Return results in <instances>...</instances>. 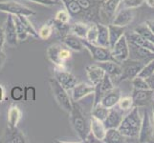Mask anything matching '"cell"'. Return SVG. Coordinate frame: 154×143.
<instances>
[{"mask_svg":"<svg viewBox=\"0 0 154 143\" xmlns=\"http://www.w3.org/2000/svg\"><path fill=\"white\" fill-rule=\"evenodd\" d=\"M111 52L114 57V59L117 62H123L129 57V47L128 42L125 37V34H124L122 37L116 42L115 45L111 48Z\"/></svg>","mask_w":154,"mask_h":143,"instance_id":"12","label":"cell"},{"mask_svg":"<svg viewBox=\"0 0 154 143\" xmlns=\"http://www.w3.org/2000/svg\"><path fill=\"white\" fill-rule=\"evenodd\" d=\"M134 16L135 14L133 12V9L124 8L118 13L115 14L111 24L122 26V27H126V26H128L133 21Z\"/></svg>","mask_w":154,"mask_h":143,"instance_id":"18","label":"cell"},{"mask_svg":"<svg viewBox=\"0 0 154 143\" xmlns=\"http://www.w3.org/2000/svg\"><path fill=\"white\" fill-rule=\"evenodd\" d=\"M122 67V73L121 76L117 78L118 82L125 81V80H132L134 77H136L139 73L141 72L142 68L144 67V63L137 60L132 59H126L120 63Z\"/></svg>","mask_w":154,"mask_h":143,"instance_id":"7","label":"cell"},{"mask_svg":"<svg viewBox=\"0 0 154 143\" xmlns=\"http://www.w3.org/2000/svg\"><path fill=\"white\" fill-rule=\"evenodd\" d=\"M121 97H122L121 90L117 87H114V89H112L110 92H108L102 98V100H100V104L103 105L104 107H106L107 109H110L118 104Z\"/></svg>","mask_w":154,"mask_h":143,"instance_id":"25","label":"cell"},{"mask_svg":"<svg viewBox=\"0 0 154 143\" xmlns=\"http://www.w3.org/2000/svg\"><path fill=\"white\" fill-rule=\"evenodd\" d=\"M107 26L109 31V47L111 49L115 45L116 42L125 34V27H122V26L114 25L111 23Z\"/></svg>","mask_w":154,"mask_h":143,"instance_id":"27","label":"cell"},{"mask_svg":"<svg viewBox=\"0 0 154 143\" xmlns=\"http://www.w3.org/2000/svg\"><path fill=\"white\" fill-rule=\"evenodd\" d=\"M4 98H5V91L4 88L0 85V103L4 101Z\"/></svg>","mask_w":154,"mask_h":143,"instance_id":"50","label":"cell"},{"mask_svg":"<svg viewBox=\"0 0 154 143\" xmlns=\"http://www.w3.org/2000/svg\"><path fill=\"white\" fill-rule=\"evenodd\" d=\"M10 95H11V98L15 102L22 101L23 100V88L18 85L14 86L12 89H11Z\"/></svg>","mask_w":154,"mask_h":143,"instance_id":"41","label":"cell"},{"mask_svg":"<svg viewBox=\"0 0 154 143\" xmlns=\"http://www.w3.org/2000/svg\"><path fill=\"white\" fill-rule=\"evenodd\" d=\"M152 94L153 91L150 89L146 90H133L131 97L133 99L134 106L137 107H142V106H146L149 102L152 101Z\"/></svg>","mask_w":154,"mask_h":143,"instance_id":"17","label":"cell"},{"mask_svg":"<svg viewBox=\"0 0 154 143\" xmlns=\"http://www.w3.org/2000/svg\"><path fill=\"white\" fill-rule=\"evenodd\" d=\"M132 82V86H133L134 89L136 90H146V89H149L148 88V85L146 81L145 78H143L141 76H136L131 80Z\"/></svg>","mask_w":154,"mask_h":143,"instance_id":"43","label":"cell"},{"mask_svg":"<svg viewBox=\"0 0 154 143\" xmlns=\"http://www.w3.org/2000/svg\"><path fill=\"white\" fill-rule=\"evenodd\" d=\"M38 33L39 39H42V40L48 39L53 34V33H54V26H53L52 20H50L48 23H46L42 26Z\"/></svg>","mask_w":154,"mask_h":143,"instance_id":"35","label":"cell"},{"mask_svg":"<svg viewBox=\"0 0 154 143\" xmlns=\"http://www.w3.org/2000/svg\"><path fill=\"white\" fill-rule=\"evenodd\" d=\"M145 2H146V0H122L124 8H128V9L139 8Z\"/></svg>","mask_w":154,"mask_h":143,"instance_id":"44","label":"cell"},{"mask_svg":"<svg viewBox=\"0 0 154 143\" xmlns=\"http://www.w3.org/2000/svg\"><path fill=\"white\" fill-rule=\"evenodd\" d=\"M145 3H146V5L149 8H154V0H146Z\"/></svg>","mask_w":154,"mask_h":143,"instance_id":"51","label":"cell"},{"mask_svg":"<svg viewBox=\"0 0 154 143\" xmlns=\"http://www.w3.org/2000/svg\"><path fill=\"white\" fill-rule=\"evenodd\" d=\"M17 16L20 19L21 22H22V24H23V26L25 27L26 31H28L29 35L33 36V37H35V38H39L38 37V31L35 29L34 25L32 24V22L28 19V16H25V15H17Z\"/></svg>","mask_w":154,"mask_h":143,"instance_id":"34","label":"cell"},{"mask_svg":"<svg viewBox=\"0 0 154 143\" xmlns=\"http://www.w3.org/2000/svg\"><path fill=\"white\" fill-rule=\"evenodd\" d=\"M142 124V116L139 112V107L134 106L129 113L124 116L121 124L118 127L120 133L125 137H137Z\"/></svg>","mask_w":154,"mask_h":143,"instance_id":"2","label":"cell"},{"mask_svg":"<svg viewBox=\"0 0 154 143\" xmlns=\"http://www.w3.org/2000/svg\"><path fill=\"white\" fill-rule=\"evenodd\" d=\"M146 24L148 28H149V30L153 33L154 34V19H149V20H146Z\"/></svg>","mask_w":154,"mask_h":143,"instance_id":"49","label":"cell"},{"mask_svg":"<svg viewBox=\"0 0 154 143\" xmlns=\"http://www.w3.org/2000/svg\"><path fill=\"white\" fill-rule=\"evenodd\" d=\"M94 89L95 86L93 84H87L84 82L77 83L72 89V100L75 102H79L87 95L93 94Z\"/></svg>","mask_w":154,"mask_h":143,"instance_id":"16","label":"cell"},{"mask_svg":"<svg viewBox=\"0 0 154 143\" xmlns=\"http://www.w3.org/2000/svg\"><path fill=\"white\" fill-rule=\"evenodd\" d=\"M6 55H5V52L3 51H0V71L2 70V68L5 64V61H6Z\"/></svg>","mask_w":154,"mask_h":143,"instance_id":"48","label":"cell"},{"mask_svg":"<svg viewBox=\"0 0 154 143\" xmlns=\"http://www.w3.org/2000/svg\"><path fill=\"white\" fill-rule=\"evenodd\" d=\"M97 65L103 68L105 73L111 77V78H118L121 76L122 73V67L121 64L117 61L113 60H107V61H102V62H97Z\"/></svg>","mask_w":154,"mask_h":143,"instance_id":"22","label":"cell"},{"mask_svg":"<svg viewBox=\"0 0 154 143\" xmlns=\"http://www.w3.org/2000/svg\"><path fill=\"white\" fill-rule=\"evenodd\" d=\"M125 141V136H123L118 128L106 129V133L103 142L104 143H124Z\"/></svg>","mask_w":154,"mask_h":143,"instance_id":"29","label":"cell"},{"mask_svg":"<svg viewBox=\"0 0 154 143\" xmlns=\"http://www.w3.org/2000/svg\"><path fill=\"white\" fill-rule=\"evenodd\" d=\"M54 78L67 91L72 90L78 83V78L65 68H57L54 70Z\"/></svg>","mask_w":154,"mask_h":143,"instance_id":"9","label":"cell"},{"mask_svg":"<svg viewBox=\"0 0 154 143\" xmlns=\"http://www.w3.org/2000/svg\"><path fill=\"white\" fill-rule=\"evenodd\" d=\"M98 27V37H97V45L110 48L109 47V31L108 26L103 23L97 22Z\"/></svg>","mask_w":154,"mask_h":143,"instance_id":"28","label":"cell"},{"mask_svg":"<svg viewBox=\"0 0 154 143\" xmlns=\"http://www.w3.org/2000/svg\"><path fill=\"white\" fill-rule=\"evenodd\" d=\"M82 41L83 43L84 49H86L90 52L92 59L95 62H102V61H107V60L116 61L112 55L110 48H106V47H103L97 44L90 43V42L86 41L85 39H82Z\"/></svg>","mask_w":154,"mask_h":143,"instance_id":"6","label":"cell"},{"mask_svg":"<svg viewBox=\"0 0 154 143\" xmlns=\"http://www.w3.org/2000/svg\"><path fill=\"white\" fill-rule=\"evenodd\" d=\"M122 0H102L100 4V19L106 17V21L110 24Z\"/></svg>","mask_w":154,"mask_h":143,"instance_id":"13","label":"cell"},{"mask_svg":"<svg viewBox=\"0 0 154 143\" xmlns=\"http://www.w3.org/2000/svg\"><path fill=\"white\" fill-rule=\"evenodd\" d=\"M119 108H121L124 112H126V111H130L132 108L134 107V103H133V99H132L131 97H123L120 98L118 104Z\"/></svg>","mask_w":154,"mask_h":143,"instance_id":"39","label":"cell"},{"mask_svg":"<svg viewBox=\"0 0 154 143\" xmlns=\"http://www.w3.org/2000/svg\"><path fill=\"white\" fill-rule=\"evenodd\" d=\"M105 133H106V127L103 123V121L91 115V118H90V134H92L93 136L98 141L103 142Z\"/></svg>","mask_w":154,"mask_h":143,"instance_id":"20","label":"cell"},{"mask_svg":"<svg viewBox=\"0 0 154 143\" xmlns=\"http://www.w3.org/2000/svg\"><path fill=\"white\" fill-rule=\"evenodd\" d=\"M49 84L52 90L53 95L57 103L58 107L66 113H70L73 107V100L71 99L68 91L63 88L56 79L53 77L49 79Z\"/></svg>","mask_w":154,"mask_h":143,"instance_id":"4","label":"cell"},{"mask_svg":"<svg viewBox=\"0 0 154 143\" xmlns=\"http://www.w3.org/2000/svg\"><path fill=\"white\" fill-rule=\"evenodd\" d=\"M152 102L154 104V91H153V94H152Z\"/></svg>","mask_w":154,"mask_h":143,"instance_id":"52","label":"cell"},{"mask_svg":"<svg viewBox=\"0 0 154 143\" xmlns=\"http://www.w3.org/2000/svg\"><path fill=\"white\" fill-rule=\"evenodd\" d=\"M108 112H109V109H107L106 107H104L103 105L99 103L95 106H92L91 115L100 120L104 121V119L106 118V116L108 115Z\"/></svg>","mask_w":154,"mask_h":143,"instance_id":"33","label":"cell"},{"mask_svg":"<svg viewBox=\"0 0 154 143\" xmlns=\"http://www.w3.org/2000/svg\"><path fill=\"white\" fill-rule=\"evenodd\" d=\"M152 73H154V59L150 60L149 62H147L146 64L144 65V67L142 68V70L139 73L138 76H141L143 78H146L149 76H151Z\"/></svg>","mask_w":154,"mask_h":143,"instance_id":"42","label":"cell"},{"mask_svg":"<svg viewBox=\"0 0 154 143\" xmlns=\"http://www.w3.org/2000/svg\"><path fill=\"white\" fill-rule=\"evenodd\" d=\"M54 20L61 24H69L71 21V15L66 10H60L56 13Z\"/></svg>","mask_w":154,"mask_h":143,"instance_id":"40","label":"cell"},{"mask_svg":"<svg viewBox=\"0 0 154 143\" xmlns=\"http://www.w3.org/2000/svg\"><path fill=\"white\" fill-rule=\"evenodd\" d=\"M134 31H135V33H137L138 34L142 35L143 37L150 40L154 43V34H153L152 31L149 30V28L146 26V23H143V24H140L139 26H137V27L134 29Z\"/></svg>","mask_w":154,"mask_h":143,"instance_id":"36","label":"cell"},{"mask_svg":"<svg viewBox=\"0 0 154 143\" xmlns=\"http://www.w3.org/2000/svg\"><path fill=\"white\" fill-rule=\"evenodd\" d=\"M34 3H38L43 6H56V5H62L60 0H26Z\"/></svg>","mask_w":154,"mask_h":143,"instance_id":"45","label":"cell"},{"mask_svg":"<svg viewBox=\"0 0 154 143\" xmlns=\"http://www.w3.org/2000/svg\"><path fill=\"white\" fill-rule=\"evenodd\" d=\"M14 19L15 29H17V34L18 42H23L25 40H27L29 34H28V31H26L22 22L20 21V19L18 18L17 15H14Z\"/></svg>","mask_w":154,"mask_h":143,"instance_id":"32","label":"cell"},{"mask_svg":"<svg viewBox=\"0 0 154 143\" xmlns=\"http://www.w3.org/2000/svg\"><path fill=\"white\" fill-rule=\"evenodd\" d=\"M3 142H9V143H26V137L23 135L17 127H14V128H10L7 127L6 131H5L4 136L2 139Z\"/></svg>","mask_w":154,"mask_h":143,"instance_id":"21","label":"cell"},{"mask_svg":"<svg viewBox=\"0 0 154 143\" xmlns=\"http://www.w3.org/2000/svg\"><path fill=\"white\" fill-rule=\"evenodd\" d=\"M124 111L121 108H119L118 105L114 106V107L109 109L108 115L104 119L103 123L106 127V129L109 128H118L121 124L122 120L124 118Z\"/></svg>","mask_w":154,"mask_h":143,"instance_id":"15","label":"cell"},{"mask_svg":"<svg viewBox=\"0 0 154 143\" xmlns=\"http://www.w3.org/2000/svg\"><path fill=\"white\" fill-rule=\"evenodd\" d=\"M46 56L56 67L64 68L65 64L72 57V52L63 43H56L47 48Z\"/></svg>","mask_w":154,"mask_h":143,"instance_id":"3","label":"cell"},{"mask_svg":"<svg viewBox=\"0 0 154 143\" xmlns=\"http://www.w3.org/2000/svg\"><path fill=\"white\" fill-rule=\"evenodd\" d=\"M154 140V123L151 113L149 110L146 109L144 115L142 116V124L138 136V141L141 143L153 142Z\"/></svg>","mask_w":154,"mask_h":143,"instance_id":"5","label":"cell"},{"mask_svg":"<svg viewBox=\"0 0 154 143\" xmlns=\"http://www.w3.org/2000/svg\"><path fill=\"white\" fill-rule=\"evenodd\" d=\"M89 29V25L84 21H77L70 25V31L71 34L77 35L79 38H85L87 31Z\"/></svg>","mask_w":154,"mask_h":143,"instance_id":"31","label":"cell"},{"mask_svg":"<svg viewBox=\"0 0 154 143\" xmlns=\"http://www.w3.org/2000/svg\"><path fill=\"white\" fill-rule=\"evenodd\" d=\"M153 142H154V140H153Z\"/></svg>","mask_w":154,"mask_h":143,"instance_id":"53","label":"cell"},{"mask_svg":"<svg viewBox=\"0 0 154 143\" xmlns=\"http://www.w3.org/2000/svg\"><path fill=\"white\" fill-rule=\"evenodd\" d=\"M61 42L64 44L68 49L74 52H82L84 50V46L82 41V38L78 37L73 34H67L60 38Z\"/></svg>","mask_w":154,"mask_h":143,"instance_id":"23","label":"cell"},{"mask_svg":"<svg viewBox=\"0 0 154 143\" xmlns=\"http://www.w3.org/2000/svg\"><path fill=\"white\" fill-rule=\"evenodd\" d=\"M65 10L71 15V17L79 18V21L85 20V13L83 12L77 0H60Z\"/></svg>","mask_w":154,"mask_h":143,"instance_id":"19","label":"cell"},{"mask_svg":"<svg viewBox=\"0 0 154 143\" xmlns=\"http://www.w3.org/2000/svg\"><path fill=\"white\" fill-rule=\"evenodd\" d=\"M145 79H146V81L148 85V88H149L150 90H152V91H154V73H152L151 76H149Z\"/></svg>","mask_w":154,"mask_h":143,"instance_id":"46","label":"cell"},{"mask_svg":"<svg viewBox=\"0 0 154 143\" xmlns=\"http://www.w3.org/2000/svg\"><path fill=\"white\" fill-rule=\"evenodd\" d=\"M36 100V89L34 86L23 87V101L35 102Z\"/></svg>","mask_w":154,"mask_h":143,"instance_id":"37","label":"cell"},{"mask_svg":"<svg viewBox=\"0 0 154 143\" xmlns=\"http://www.w3.org/2000/svg\"><path fill=\"white\" fill-rule=\"evenodd\" d=\"M114 87L115 86H114V84L112 82V79H111V77L107 75V73H105L103 78L102 79V81L95 85L94 93H93L94 94L93 106L100 103V100H102V98L108 92H110L111 90L114 89Z\"/></svg>","mask_w":154,"mask_h":143,"instance_id":"10","label":"cell"},{"mask_svg":"<svg viewBox=\"0 0 154 143\" xmlns=\"http://www.w3.org/2000/svg\"><path fill=\"white\" fill-rule=\"evenodd\" d=\"M97 37H98V27H97V23L93 22L91 25H89V29L87 31V34L85 39L86 41L90 42V43L93 44H97Z\"/></svg>","mask_w":154,"mask_h":143,"instance_id":"38","label":"cell"},{"mask_svg":"<svg viewBox=\"0 0 154 143\" xmlns=\"http://www.w3.org/2000/svg\"><path fill=\"white\" fill-rule=\"evenodd\" d=\"M4 34H5V40H6V43L8 45L15 47L18 44L17 29H15V24H14V19L13 14H8L6 22H5Z\"/></svg>","mask_w":154,"mask_h":143,"instance_id":"14","label":"cell"},{"mask_svg":"<svg viewBox=\"0 0 154 143\" xmlns=\"http://www.w3.org/2000/svg\"><path fill=\"white\" fill-rule=\"evenodd\" d=\"M125 37H126L127 41L130 42V43L135 44V45L142 47V48H145V49H147V50H149L154 52V43L153 42L145 38V37H143L142 35L138 34L137 33H135V31L125 34Z\"/></svg>","mask_w":154,"mask_h":143,"instance_id":"24","label":"cell"},{"mask_svg":"<svg viewBox=\"0 0 154 143\" xmlns=\"http://www.w3.org/2000/svg\"><path fill=\"white\" fill-rule=\"evenodd\" d=\"M85 71H86L87 77L89 78L90 82H91V84H93L94 86L96 85V84H98L99 82L102 81V79L103 78V76L105 75L103 68L100 67L97 64L86 66Z\"/></svg>","mask_w":154,"mask_h":143,"instance_id":"26","label":"cell"},{"mask_svg":"<svg viewBox=\"0 0 154 143\" xmlns=\"http://www.w3.org/2000/svg\"><path fill=\"white\" fill-rule=\"evenodd\" d=\"M21 111L17 105H12L8 111V118H7V127L14 128L17 127V124L21 118Z\"/></svg>","mask_w":154,"mask_h":143,"instance_id":"30","label":"cell"},{"mask_svg":"<svg viewBox=\"0 0 154 143\" xmlns=\"http://www.w3.org/2000/svg\"><path fill=\"white\" fill-rule=\"evenodd\" d=\"M128 47H129V57H128L129 59L140 61L142 63H144V64H146L147 62L154 59V52L149 50L139 47L135 44H132L130 42H128Z\"/></svg>","mask_w":154,"mask_h":143,"instance_id":"11","label":"cell"},{"mask_svg":"<svg viewBox=\"0 0 154 143\" xmlns=\"http://www.w3.org/2000/svg\"><path fill=\"white\" fill-rule=\"evenodd\" d=\"M0 12L13 15H25V16H32L36 13L35 10L26 7L25 5L14 0L0 1Z\"/></svg>","mask_w":154,"mask_h":143,"instance_id":"8","label":"cell"},{"mask_svg":"<svg viewBox=\"0 0 154 143\" xmlns=\"http://www.w3.org/2000/svg\"><path fill=\"white\" fill-rule=\"evenodd\" d=\"M5 43H6V40H5L4 29L0 27V51H3V47Z\"/></svg>","mask_w":154,"mask_h":143,"instance_id":"47","label":"cell"},{"mask_svg":"<svg viewBox=\"0 0 154 143\" xmlns=\"http://www.w3.org/2000/svg\"><path fill=\"white\" fill-rule=\"evenodd\" d=\"M69 120L73 130L82 142H85L90 135V118L88 119L83 114L78 102L73 101V107L69 113Z\"/></svg>","mask_w":154,"mask_h":143,"instance_id":"1","label":"cell"}]
</instances>
